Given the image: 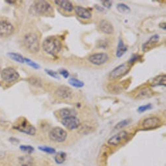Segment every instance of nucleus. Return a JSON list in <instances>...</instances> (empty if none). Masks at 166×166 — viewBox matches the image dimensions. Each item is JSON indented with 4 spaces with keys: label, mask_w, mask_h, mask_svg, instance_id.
<instances>
[{
    "label": "nucleus",
    "mask_w": 166,
    "mask_h": 166,
    "mask_svg": "<svg viewBox=\"0 0 166 166\" xmlns=\"http://www.w3.org/2000/svg\"><path fill=\"white\" fill-rule=\"evenodd\" d=\"M61 42L56 36L52 35L48 37L42 42L43 50L52 56H56L61 50Z\"/></svg>",
    "instance_id": "f257e3e1"
},
{
    "label": "nucleus",
    "mask_w": 166,
    "mask_h": 166,
    "mask_svg": "<svg viewBox=\"0 0 166 166\" xmlns=\"http://www.w3.org/2000/svg\"><path fill=\"white\" fill-rule=\"evenodd\" d=\"M23 44L27 51L35 53L40 49V41L38 36L34 33H28L23 38Z\"/></svg>",
    "instance_id": "f03ea898"
},
{
    "label": "nucleus",
    "mask_w": 166,
    "mask_h": 166,
    "mask_svg": "<svg viewBox=\"0 0 166 166\" xmlns=\"http://www.w3.org/2000/svg\"><path fill=\"white\" fill-rule=\"evenodd\" d=\"M131 69V65H130L128 63H123L117 67H115L112 72L109 73V77L112 80H116L124 77L129 73Z\"/></svg>",
    "instance_id": "7ed1b4c3"
},
{
    "label": "nucleus",
    "mask_w": 166,
    "mask_h": 166,
    "mask_svg": "<svg viewBox=\"0 0 166 166\" xmlns=\"http://www.w3.org/2000/svg\"><path fill=\"white\" fill-rule=\"evenodd\" d=\"M48 136L51 141L57 143H62L66 140L68 134L63 128L60 127H55L49 131Z\"/></svg>",
    "instance_id": "20e7f679"
},
{
    "label": "nucleus",
    "mask_w": 166,
    "mask_h": 166,
    "mask_svg": "<svg viewBox=\"0 0 166 166\" xmlns=\"http://www.w3.org/2000/svg\"><path fill=\"white\" fill-rule=\"evenodd\" d=\"M14 128L27 135L34 136L36 134V128L24 118L22 119L17 124H16Z\"/></svg>",
    "instance_id": "39448f33"
},
{
    "label": "nucleus",
    "mask_w": 166,
    "mask_h": 166,
    "mask_svg": "<svg viewBox=\"0 0 166 166\" xmlns=\"http://www.w3.org/2000/svg\"><path fill=\"white\" fill-rule=\"evenodd\" d=\"M33 10L37 14L40 15L50 14L53 11L51 4L46 1L35 2L34 5H33Z\"/></svg>",
    "instance_id": "423d86ee"
},
{
    "label": "nucleus",
    "mask_w": 166,
    "mask_h": 166,
    "mask_svg": "<svg viewBox=\"0 0 166 166\" xmlns=\"http://www.w3.org/2000/svg\"><path fill=\"white\" fill-rule=\"evenodd\" d=\"M1 76L2 80L5 82L12 83L19 78L20 74L14 68L7 67L2 71Z\"/></svg>",
    "instance_id": "0eeeda50"
},
{
    "label": "nucleus",
    "mask_w": 166,
    "mask_h": 166,
    "mask_svg": "<svg viewBox=\"0 0 166 166\" xmlns=\"http://www.w3.org/2000/svg\"><path fill=\"white\" fill-rule=\"evenodd\" d=\"M109 59L108 55L104 52L95 53L88 57L89 62L93 65L101 66L106 63Z\"/></svg>",
    "instance_id": "6e6552de"
},
{
    "label": "nucleus",
    "mask_w": 166,
    "mask_h": 166,
    "mask_svg": "<svg viewBox=\"0 0 166 166\" xmlns=\"http://www.w3.org/2000/svg\"><path fill=\"white\" fill-rule=\"evenodd\" d=\"M62 124L70 130H73L79 128L80 126V121L79 119L76 117V115H70L69 117L63 118L61 121Z\"/></svg>",
    "instance_id": "1a4fd4ad"
},
{
    "label": "nucleus",
    "mask_w": 166,
    "mask_h": 166,
    "mask_svg": "<svg viewBox=\"0 0 166 166\" xmlns=\"http://www.w3.org/2000/svg\"><path fill=\"white\" fill-rule=\"evenodd\" d=\"M55 94L59 99L70 100L73 97L74 92L71 88L62 85L57 89L56 91H55Z\"/></svg>",
    "instance_id": "9d476101"
},
{
    "label": "nucleus",
    "mask_w": 166,
    "mask_h": 166,
    "mask_svg": "<svg viewBox=\"0 0 166 166\" xmlns=\"http://www.w3.org/2000/svg\"><path fill=\"white\" fill-rule=\"evenodd\" d=\"M14 26L7 20L0 21V37H8L14 32Z\"/></svg>",
    "instance_id": "9b49d317"
},
{
    "label": "nucleus",
    "mask_w": 166,
    "mask_h": 166,
    "mask_svg": "<svg viewBox=\"0 0 166 166\" xmlns=\"http://www.w3.org/2000/svg\"><path fill=\"white\" fill-rule=\"evenodd\" d=\"M128 132L125 130H122L111 137L108 141V143L110 145L117 146L123 141H125L128 137Z\"/></svg>",
    "instance_id": "f8f14e48"
},
{
    "label": "nucleus",
    "mask_w": 166,
    "mask_h": 166,
    "mask_svg": "<svg viewBox=\"0 0 166 166\" xmlns=\"http://www.w3.org/2000/svg\"><path fill=\"white\" fill-rule=\"evenodd\" d=\"M160 123L161 121L158 117H148L143 121L142 126L144 129L151 130L157 128L160 125Z\"/></svg>",
    "instance_id": "ddd939ff"
},
{
    "label": "nucleus",
    "mask_w": 166,
    "mask_h": 166,
    "mask_svg": "<svg viewBox=\"0 0 166 166\" xmlns=\"http://www.w3.org/2000/svg\"><path fill=\"white\" fill-rule=\"evenodd\" d=\"M153 95V91L151 88L147 87H141L135 93L134 98L137 100L151 98Z\"/></svg>",
    "instance_id": "4468645a"
},
{
    "label": "nucleus",
    "mask_w": 166,
    "mask_h": 166,
    "mask_svg": "<svg viewBox=\"0 0 166 166\" xmlns=\"http://www.w3.org/2000/svg\"><path fill=\"white\" fill-rule=\"evenodd\" d=\"M100 30L105 34L111 35L114 31V27L113 24L108 20H102L99 23Z\"/></svg>",
    "instance_id": "2eb2a0df"
},
{
    "label": "nucleus",
    "mask_w": 166,
    "mask_h": 166,
    "mask_svg": "<svg viewBox=\"0 0 166 166\" xmlns=\"http://www.w3.org/2000/svg\"><path fill=\"white\" fill-rule=\"evenodd\" d=\"M76 14L79 18L84 20H89L92 17L91 13L87 9L81 6H76L74 8Z\"/></svg>",
    "instance_id": "dca6fc26"
},
{
    "label": "nucleus",
    "mask_w": 166,
    "mask_h": 166,
    "mask_svg": "<svg viewBox=\"0 0 166 166\" xmlns=\"http://www.w3.org/2000/svg\"><path fill=\"white\" fill-rule=\"evenodd\" d=\"M160 40V36L157 34L154 35L149 39L143 44L142 49L143 52H147L154 46Z\"/></svg>",
    "instance_id": "f3484780"
},
{
    "label": "nucleus",
    "mask_w": 166,
    "mask_h": 166,
    "mask_svg": "<svg viewBox=\"0 0 166 166\" xmlns=\"http://www.w3.org/2000/svg\"><path fill=\"white\" fill-rule=\"evenodd\" d=\"M54 3L63 9L64 11L67 13H71L74 10V6L73 3L70 1H66V0H58V1H54Z\"/></svg>",
    "instance_id": "a211bd4d"
},
{
    "label": "nucleus",
    "mask_w": 166,
    "mask_h": 166,
    "mask_svg": "<svg viewBox=\"0 0 166 166\" xmlns=\"http://www.w3.org/2000/svg\"><path fill=\"white\" fill-rule=\"evenodd\" d=\"M166 85V76L165 75H160L152 79L151 85V87L156 86H164Z\"/></svg>",
    "instance_id": "6ab92c4d"
},
{
    "label": "nucleus",
    "mask_w": 166,
    "mask_h": 166,
    "mask_svg": "<svg viewBox=\"0 0 166 166\" xmlns=\"http://www.w3.org/2000/svg\"><path fill=\"white\" fill-rule=\"evenodd\" d=\"M128 48L124 44L123 40L120 39L118 42V45L116 51V56L117 57H121L127 52Z\"/></svg>",
    "instance_id": "aec40b11"
},
{
    "label": "nucleus",
    "mask_w": 166,
    "mask_h": 166,
    "mask_svg": "<svg viewBox=\"0 0 166 166\" xmlns=\"http://www.w3.org/2000/svg\"><path fill=\"white\" fill-rule=\"evenodd\" d=\"M70 115H76L74 110L69 108H62L58 110V116L61 119Z\"/></svg>",
    "instance_id": "412c9836"
},
{
    "label": "nucleus",
    "mask_w": 166,
    "mask_h": 166,
    "mask_svg": "<svg viewBox=\"0 0 166 166\" xmlns=\"http://www.w3.org/2000/svg\"><path fill=\"white\" fill-rule=\"evenodd\" d=\"M7 55H8L9 57H10L11 59H13L16 62H18L20 63H25L24 62V57L19 53H14V52H9L7 53Z\"/></svg>",
    "instance_id": "4be33fe9"
},
{
    "label": "nucleus",
    "mask_w": 166,
    "mask_h": 166,
    "mask_svg": "<svg viewBox=\"0 0 166 166\" xmlns=\"http://www.w3.org/2000/svg\"><path fill=\"white\" fill-rule=\"evenodd\" d=\"M123 85L121 84H113L108 86V89L109 91L113 93H120L123 89Z\"/></svg>",
    "instance_id": "5701e85b"
},
{
    "label": "nucleus",
    "mask_w": 166,
    "mask_h": 166,
    "mask_svg": "<svg viewBox=\"0 0 166 166\" xmlns=\"http://www.w3.org/2000/svg\"><path fill=\"white\" fill-rule=\"evenodd\" d=\"M69 84L76 88H81L85 85L84 83L79 80L78 79L75 78V77H70L69 80Z\"/></svg>",
    "instance_id": "b1692460"
},
{
    "label": "nucleus",
    "mask_w": 166,
    "mask_h": 166,
    "mask_svg": "<svg viewBox=\"0 0 166 166\" xmlns=\"http://www.w3.org/2000/svg\"><path fill=\"white\" fill-rule=\"evenodd\" d=\"M78 128L80 129V132L81 133V134H89V133H91L94 130V128L92 126L87 124H80Z\"/></svg>",
    "instance_id": "393cba45"
},
{
    "label": "nucleus",
    "mask_w": 166,
    "mask_h": 166,
    "mask_svg": "<svg viewBox=\"0 0 166 166\" xmlns=\"http://www.w3.org/2000/svg\"><path fill=\"white\" fill-rule=\"evenodd\" d=\"M66 154L63 152H59L55 156V161L58 164H63L66 160Z\"/></svg>",
    "instance_id": "a878e982"
},
{
    "label": "nucleus",
    "mask_w": 166,
    "mask_h": 166,
    "mask_svg": "<svg viewBox=\"0 0 166 166\" xmlns=\"http://www.w3.org/2000/svg\"><path fill=\"white\" fill-rule=\"evenodd\" d=\"M117 9L121 13H128L130 12V8L124 3H119L117 5Z\"/></svg>",
    "instance_id": "bb28decb"
},
{
    "label": "nucleus",
    "mask_w": 166,
    "mask_h": 166,
    "mask_svg": "<svg viewBox=\"0 0 166 166\" xmlns=\"http://www.w3.org/2000/svg\"><path fill=\"white\" fill-rule=\"evenodd\" d=\"M24 62L26 63L29 66H30L31 67L35 69H40V66L39 65H38L37 63L33 62V61L28 58H24Z\"/></svg>",
    "instance_id": "cd10ccee"
},
{
    "label": "nucleus",
    "mask_w": 166,
    "mask_h": 166,
    "mask_svg": "<svg viewBox=\"0 0 166 166\" xmlns=\"http://www.w3.org/2000/svg\"><path fill=\"white\" fill-rule=\"evenodd\" d=\"M38 149L41 150V151H43L44 152H46L48 154H55V148L49 147H44V146H41L38 147Z\"/></svg>",
    "instance_id": "c85d7f7f"
},
{
    "label": "nucleus",
    "mask_w": 166,
    "mask_h": 166,
    "mask_svg": "<svg viewBox=\"0 0 166 166\" xmlns=\"http://www.w3.org/2000/svg\"><path fill=\"white\" fill-rule=\"evenodd\" d=\"M129 124V121L128 120H123L121 122H119V123H118L117 124H116L115 126V128L117 129V130H119V129H121L124 128V126H127Z\"/></svg>",
    "instance_id": "c756f323"
},
{
    "label": "nucleus",
    "mask_w": 166,
    "mask_h": 166,
    "mask_svg": "<svg viewBox=\"0 0 166 166\" xmlns=\"http://www.w3.org/2000/svg\"><path fill=\"white\" fill-rule=\"evenodd\" d=\"M20 148L21 149V151L28 154H31L34 151V148L30 145H21L20 147Z\"/></svg>",
    "instance_id": "7c9ffc66"
},
{
    "label": "nucleus",
    "mask_w": 166,
    "mask_h": 166,
    "mask_svg": "<svg viewBox=\"0 0 166 166\" xmlns=\"http://www.w3.org/2000/svg\"><path fill=\"white\" fill-rule=\"evenodd\" d=\"M152 106L151 104H148L147 105H143V106H140L137 108V112L139 113H143L144 112H146L147 110L152 109Z\"/></svg>",
    "instance_id": "2f4dec72"
},
{
    "label": "nucleus",
    "mask_w": 166,
    "mask_h": 166,
    "mask_svg": "<svg viewBox=\"0 0 166 166\" xmlns=\"http://www.w3.org/2000/svg\"><path fill=\"white\" fill-rule=\"evenodd\" d=\"M141 56L137 54H135V55H133L132 56L130 57V59L128 61V63L130 65H132L133 64H134V63H136V61H139L140 59Z\"/></svg>",
    "instance_id": "473e14b6"
},
{
    "label": "nucleus",
    "mask_w": 166,
    "mask_h": 166,
    "mask_svg": "<svg viewBox=\"0 0 166 166\" xmlns=\"http://www.w3.org/2000/svg\"><path fill=\"white\" fill-rule=\"evenodd\" d=\"M44 71L46 72V73L48 75L53 77V78H55V79H58L59 78V75L56 73V72L53 71L52 70H48V69H45V70H44Z\"/></svg>",
    "instance_id": "72a5a7b5"
},
{
    "label": "nucleus",
    "mask_w": 166,
    "mask_h": 166,
    "mask_svg": "<svg viewBox=\"0 0 166 166\" xmlns=\"http://www.w3.org/2000/svg\"><path fill=\"white\" fill-rule=\"evenodd\" d=\"M101 3H102V5L105 8H107L108 9L112 6V2L110 1H102Z\"/></svg>",
    "instance_id": "f704fd0d"
},
{
    "label": "nucleus",
    "mask_w": 166,
    "mask_h": 166,
    "mask_svg": "<svg viewBox=\"0 0 166 166\" xmlns=\"http://www.w3.org/2000/svg\"><path fill=\"white\" fill-rule=\"evenodd\" d=\"M59 74L61 75L62 76H63L65 78H68L69 76V72L65 70V69H62V70H61L59 71Z\"/></svg>",
    "instance_id": "c9c22d12"
},
{
    "label": "nucleus",
    "mask_w": 166,
    "mask_h": 166,
    "mask_svg": "<svg viewBox=\"0 0 166 166\" xmlns=\"http://www.w3.org/2000/svg\"><path fill=\"white\" fill-rule=\"evenodd\" d=\"M30 83H31V84L35 85L37 86H41V81L38 80V78H31Z\"/></svg>",
    "instance_id": "e433bc0d"
},
{
    "label": "nucleus",
    "mask_w": 166,
    "mask_h": 166,
    "mask_svg": "<svg viewBox=\"0 0 166 166\" xmlns=\"http://www.w3.org/2000/svg\"><path fill=\"white\" fill-rule=\"evenodd\" d=\"M161 29H163L164 30H165L166 28H165V27H166V25H165V22H163V23H160V25H159Z\"/></svg>",
    "instance_id": "4c0bfd02"
},
{
    "label": "nucleus",
    "mask_w": 166,
    "mask_h": 166,
    "mask_svg": "<svg viewBox=\"0 0 166 166\" xmlns=\"http://www.w3.org/2000/svg\"><path fill=\"white\" fill-rule=\"evenodd\" d=\"M95 7L97 8V9L98 10V11H104V8H102L101 7H99L98 5H96Z\"/></svg>",
    "instance_id": "58836bf2"
}]
</instances>
